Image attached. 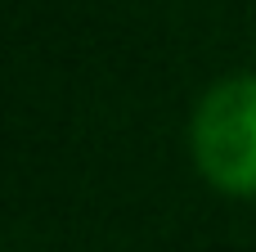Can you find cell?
<instances>
[{
	"mask_svg": "<svg viewBox=\"0 0 256 252\" xmlns=\"http://www.w3.org/2000/svg\"><path fill=\"white\" fill-rule=\"evenodd\" d=\"M194 162L234 198L256 194V77H225L194 108Z\"/></svg>",
	"mask_w": 256,
	"mask_h": 252,
	"instance_id": "obj_1",
	"label": "cell"
}]
</instances>
